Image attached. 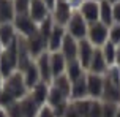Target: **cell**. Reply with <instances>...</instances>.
Segmentation results:
<instances>
[{"mask_svg": "<svg viewBox=\"0 0 120 117\" xmlns=\"http://www.w3.org/2000/svg\"><path fill=\"white\" fill-rule=\"evenodd\" d=\"M18 71V43L16 40L6 46L0 54V76L6 79L10 74Z\"/></svg>", "mask_w": 120, "mask_h": 117, "instance_id": "obj_1", "label": "cell"}, {"mask_svg": "<svg viewBox=\"0 0 120 117\" xmlns=\"http://www.w3.org/2000/svg\"><path fill=\"white\" fill-rule=\"evenodd\" d=\"M3 90H6L16 101H18V100H22L24 97L29 95V89L25 86L24 76H22L21 71H14L13 74H10V76L6 78Z\"/></svg>", "mask_w": 120, "mask_h": 117, "instance_id": "obj_2", "label": "cell"}, {"mask_svg": "<svg viewBox=\"0 0 120 117\" xmlns=\"http://www.w3.org/2000/svg\"><path fill=\"white\" fill-rule=\"evenodd\" d=\"M87 40H89L95 48H101L103 44L109 40V27L104 25L101 21L93 22V24H89Z\"/></svg>", "mask_w": 120, "mask_h": 117, "instance_id": "obj_3", "label": "cell"}, {"mask_svg": "<svg viewBox=\"0 0 120 117\" xmlns=\"http://www.w3.org/2000/svg\"><path fill=\"white\" fill-rule=\"evenodd\" d=\"M68 33L71 35L73 38H76V40H84L87 38V30H89V24H87V21L82 18V14L79 11L73 13L70 21H68Z\"/></svg>", "mask_w": 120, "mask_h": 117, "instance_id": "obj_4", "label": "cell"}, {"mask_svg": "<svg viewBox=\"0 0 120 117\" xmlns=\"http://www.w3.org/2000/svg\"><path fill=\"white\" fill-rule=\"evenodd\" d=\"M13 25L19 32V35L24 37V38H29L38 32L36 22L30 18L29 14H16V18L13 21Z\"/></svg>", "mask_w": 120, "mask_h": 117, "instance_id": "obj_5", "label": "cell"}, {"mask_svg": "<svg viewBox=\"0 0 120 117\" xmlns=\"http://www.w3.org/2000/svg\"><path fill=\"white\" fill-rule=\"evenodd\" d=\"M103 89H104V76L87 71V90H89L90 98H93V100L101 98Z\"/></svg>", "mask_w": 120, "mask_h": 117, "instance_id": "obj_6", "label": "cell"}, {"mask_svg": "<svg viewBox=\"0 0 120 117\" xmlns=\"http://www.w3.org/2000/svg\"><path fill=\"white\" fill-rule=\"evenodd\" d=\"M79 13L87 21V24H93L100 21V2L96 0H85L81 5Z\"/></svg>", "mask_w": 120, "mask_h": 117, "instance_id": "obj_7", "label": "cell"}, {"mask_svg": "<svg viewBox=\"0 0 120 117\" xmlns=\"http://www.w3.org/2000/svg\"><path fill=\"white\" fill-rule=\"evenodd\" d=\"M36 68L40 71V76H41V81L46 82V84H51L52 82V71H51V52L46 51L43 52L40 57H36L35 62Z\"/></svg>", "mask_w": 120, "mask_h": 117, "instance_id": "obj_8", "label": "cell"}, {"mask_svg": "<svg viewBox=\"0 0 120 117\" xmlns=\"http://www.w3.org/2000/svg\"><path fill=\"white\" fill-rule=\"evenodd\" d=\"M27 48L32 57H40L43 52L48 51V40L36 32L35 35L27 38Z\"/></svg>", "mask_w": 120, "mask_h": 117, "instance_id": "obj_9", "label": "cell"}, {"mask_svg": "<svg viewBox=\"0 0 120 117\" xmlns=\"http://www.w3.org/2000/svg\"><path fill=\"white\" fill-rule=\"evenodd\" d=\"M93 52H95V46L90 43L87 38L84 40H79V49H78V60L81 62V65L84 67V70L87 71L89 70V65L92 62V57H93Z\"/></svg>", "mask_w": 120, "mask_h": 117, "instance_id": "obj_10", "label": "cell"}, {"mask_svg": "<svg viewBox=\"0 0 120 117\" xmlns=\"http://www.w3.org/2000/svg\"><path fill=\"white\" fill-rule=\"evenodd\" d=\"M71 5L66 0H57L54 6V22L59 25L68 24V21L71 18Z\"/></svg>", "mask_w": 120, "mask_h": 117, "instance_id": "obj_11", "label": "cell"}, {"mask_svg": "<svg viewBox=\"0 0 120 117\" xmlns=\"http://www.w3.org/2000/svg\"><path fill=\"white\" fill-rule=\"evenodd\" d=\"M65 35H66V32L63 29V25L55 24L52 32H51V35H49V38H48V51L49 52H57V51H60L62 43L65 40Z\"/></svg>", "mask_w": 120, "mask_h": 117, "instance_id": "obj_12", "label": "cell"}, {"mask_svg": "<svg viewBox=\"0 0 120 117\" xmlns=\"http://www.w3.org/2000/svg\"><path fill=\"white\" fill-rule=\"evenodd\" d=\"M78 49H79V41L76 38H73L70 33L65 35V40L62 43V48H60V52L63 54L66 60H76L78 59Z\"/></svg>", "mask_w": 120, "mask_h": 117, "instance_id": "obj_13", "label": "cell"}, {"mask_svg": "<svg viewBox=\"0 0 120 117\" xmlns=\"http://www.w3.org/2000/svg\"><path fill=\"white\" fill-rule=\"evenodd\" d=\"M29 16L36 24L41 22L49 16V8L43 0H30V8H29Z\"/></svg>", "mask_w": 120, "mask_h": 117, "instance_id": "obj_14", "label": "cell"}, {"mask_svg": "<svg viewBox=\"0 0 120 117\" xmlns=\"http://www.w3.org/2000/svg\"><path fill=\"white\" fill-rule=\"evenodd\" d=\"M108 68H109V65L104 60L101 48H95V52H93V57H92V62H90L87 71L89 73H95V74H104Z\"/></svg>", "mask_w": 120, "mask_h": 117, "instance_id": "obj_15", "label": "cell"}, {"mask_svg": "<svg viewBox=\"0 0 120 117\" xmlns=\"http://www.w3.org/2000/svg\"><path fill=\"white\" fill-rule=\"evenodd\" d=\"M82 98H89V90H87V73L79 78L78 81L71 82V101L76 100H82Z\"/></svg>", "mask_w": 120, "mask_h": 117, "instance_id": "obj_16", "label": "cell"}, {"mask_svg": "<svg viewBox=\"0 0 120 117\" xmlns=\"http://www.w3.org/2000/svg\"><path fill=\"white\" fill-rule=\"evenodd\" d=\"M66 60L63 54L57 51V52H51V71H52V79L60 76V74H65L66 71Z\"/></svg>", "mask_w": 120, "mask_h": 117, "instance_id": "obj_17", "label": "cell"}, {"mask_svg": "<svg viewBox=\"0 0 120 117\" xmlns=\"http://www.w3.org/2000/svg\"><path fill=\"white\" fill-rule=\"evenodd\" d=\"M29 95L32 97V100H33L38 106H44V103L48 101V95H49V84H46V82L41 81V82L36 84L33 89H30Z\"/></svg>", "mask_w": 120, "mask_h": 117, "instance_id": "obj_18", "label": "cell"}, {"mask_svg": "<svg viewBox=\"0 0 120 117\" xmlns=\"http://www.w3.org/2000/svg\"><path fill=\"white\" fill-rule=\"evenodd\" d=\"M18 38V33H16V29L13 22H5V24H0V43L3 48L10 46V44Z\"/></svg>", "mask_w": 120, "mask_h": 117, "instance_id": "obj_19", "label": "cell"}, {"mask_svg": "<svg viewBox=\"0 0 120 117\" xmlns=\"http://www.w3.org/2000/svg\"><path fill=\"white\" fill-rule=\"evenodd\" d=\"M103 101L109 103H120V86H115L108 79H104V89H103Z\"/></svg>", "mask_w": 120, "mask_h": 117, "instance_id": "obj_20", "label": "cell"}, {"mask_svg": "<svg viewBox=\"0 0 120 117\" xmlns=\"http://www.w3.org/2000/svg\"><path fill=\"white\" fill-rule=\"evenodd\" d=\"M21 73H22V76H24V82H25V86H27L29 90L33 89L36 84L41 82V76H40V71H38V68H36L35 62H33L25 71H21Z\"/></svg>", "mask_w": 120, "mask_h": 117, "instance_id": "obj_21", "label": "cell"}, {"mask_svg": "<svg viewBox=\"0 0 120 117\" xmlns=\"http://www.w3.org/2000/svg\"><path fill=\"white\" fill-rule=\"evenodd\" d=\"M16 18L13 0H0V24L13 22Z\"/></svg>", "mask_w": 120, "mask_h": 117, "instance_id": "obj_22", "label": "cell"}, {"mask_svg": "<svg viewBox=\"0 0 120 117\" xmlns=\"http://www.w3.org/2000/svg\"><path fill=\"white\" fill-rule=\"evenodd\" d=\"M87 73L84 70V67L81 65V62L76 59V60H70L68 63H66V71L65 74L70 78V81L71 82H74V81H78L79 78H82L84 74Z\"/></svg>", "mask_w": 120, "mask_h": 117, "instance_id": "obj_23", "label": "cell"}, {"mask_svg": "<svg viewBox=\"0 0 120 117\" xmlns=\"http://www.w3.org/2000/svg\"><path fill=\"white\" fill-rule=\"evenodd\" d=\"M100 21L104 25H111L114 24V14H112V3H109L108 0H101L100 2Z\"/></svg>", "mask_w": 120, "mask_h": 117, "instance_id": "obj_24", "label": "cell"}, {"mask_svg": "<svg viewBox=\"0 0 120 117\" xmlns=\"http://www.w3.org/2000/svg\"><path fill=\"white\" fill-rule=\"evenodd\" d=\"M19 103H21V108H22V114H24V117H36V116H38V111H40L41 106L36 105L35 101L32 100L30 95L24 97L22 100H19Z\"/></svg>", "mask_w": 120, "mask_h": 117, "instance_id": "obj_25", "label": "cell"}, {"mask_svg": "<svg viewBox=\"0 0 120 117\" xmlns=\"http://www.w3.org/2000/svg\"><path fill=\"white\" fill-rule=\"evenodd\" d=\"M51 84H52L54 87H57L60 92L70 100V97H71V81H70V78H68L66 74H60V76L54 78Z\"/></svg>", "mask_w": 120, "mask_h": 117, "instance_id": "obj_26", "label": "cell"}, {"mask_svg": "<svg viewBox=\"0 0 120 117\" xmlns=\"http://www.w3.org/2000/svg\"><path fill=\"white\" fill-rule=\"evenodd\" d=\"M101 52H103V56H104L106 63H108L109 67H112L115 63V56H117V44L111 43L108 40V41L101 46Z\"/></svg>", "mask_w": 120, "mask_h": 117, "instance_id": "obj_27", "label": "cell"}, {"mask_svg": "<svg viewBox=\"0 0 120 117\" xmlns=\"http://www.w3.org/2000/svg\"><path fill=\"white\" fill-rule=\"evenodd\" d=\"M66 101H70V100L66 98V97H65L62 92H60L57 87H54V86L49 87L48 105L51 106V108H54V106H57V105H62V103H66Z\"/></svg>", "mask_w": 120, "mask_h": 117, "instance_id": "obj_28", "label": "cell"}, {"mask_svg": "<svg viewBox=\"0 0 120 117\" xmlns=\"http://www.w3.org/2000/svg\"><path fill=\"white\" fill-rule=\"evenodd\" d=\"M54 25H55L54 19L48 16V18L44 19V21H41V22H40V27H38V33H40V35H43V37L48 40L49 35H51V32H52V29H54Z\"/></svg>", "mask_w": 120, "mask_h": 117, "instance_id": "obj_29", "label": "cell"}, {"mask_svg": "<svg viewBox=\"0 0 120 117\" xmlns=\"http://www.w3.org/2000/svg\"><path fill=\"white\" fill-rule=\"evenodd\" d=\"M5 111H6V116H8V117H24L19 100H18V101H14V103H11L10 106H6Z\"/></svg>", "mask_w": 120, "mask_h": 117, "instance_id": "obj_30", "label": "cell"}, {"mask_svg": "<svg viewBox=\"0 0 120 117\" xmlns=\"http://www.w3.org/2000/svg\"><path fill=\"white\" fill-rule=\"evenodd\" d=\"M13 5L16 14H29L30 0H13Z\"/></svg>", "mask_w": 120, "mask_h": 117, "instance_id": "obj_31", "label": "cell"}, {"mask_svg": "<svg viewBox=\"0 0 120 117\" xmlns=\"http://www.w3.org/2000/svg\"><path fill=\"white\" fill-rule=\"evenodd\" d=\"M109 41L117 46L120 44V24H117V22H114L109 27Z\"/></svg>", "mask_w": 120, "mask_h": 117, "instance_id": "obj_32", "label": "cell"}, {"mask_svg": "<svg viewBox=\"0 0 120 117\" xmlns=\"http://www.w3.org/2000/svg\"><path fill=\"white\" fill-rule=\"evenodd\" d=\"M119 109L117 103H109V101H103V117H115Z\"/></svg>", "mask_w": 120, "mask_h": 117, "instance_id": "obj_33", "label": "cell"}, {"mask_svg": "<svg viewBox=\"0 0 120 117\" xmlns=\"http://www.w3.org/2000/svg\"><path fill=\"white\" fill-rule=\"evenodd\" d=\"M89 117H103V103L100 100H93L92 101V108H90Z\"/></svg>", "mask_w": 120, "mask_h": 117, "instance_id": "obj_34", "label": "cell"}, {"mask_svg": "<svg viewBox=\"0 0 120 117\" xmlns=\"http://www.w3.org/2000/svg\"><path fill=\"white\" fill-rule=\"evenodd\" d=\"M36 117H55L54 114V109L51 108L49 105H44L40 108V111H38V116Z\"/></svg>", "mask_w": 120, "mask_h": 117, "instance_id": "obj_35", "label": "cell"}, {"mask_svg": "<svg viewBox=\"0 0 120 117\" xmlns=\"http://www.w3.org/2000/svg\"><path fill=\"white\" fill-rule=\"evenodd\" d=\"M63 117H82V116H81V114L78 112V109L73 106V103H70V105H68V109H66V112H65Z\"/></svg>", "mask_w": 120, "mask_h": 117, "instance_id": "obj_36", "label": "cell"}, {"mask_svg": "<svg viewBox=\"0 0 120 117\" xmlns=\"http://www.w3.org/2000/svg\"><path fill=\"white\" fill-rule=\"evenodd\" d=\"M112 14H114V22L120 24V2L112 5Z\"/></svg>", "mask_w": 120, "mask_h": 117, "instance_id": "obj_37", "label": "cell"}, {"mask_svg": "<svg viewBox=\"0 0 120 117\" xmlns=\"http://www.w3.org/2000/svg\"><path fill=\"white\" fill-rule=\"evenodd\" d=\"M43 2H44V3H46V5H48V8H49V10H54L55 3H57V2H55V0H43Z\"/></svg>", "mask_w": 120, "mask_h": 117, "instance_id": "obj_38", "label": "cell"}, {"mask_svg": "<svg viewBox=\"0 0 120 117\" xmlns=\"http://www.w3.org/2000/svg\"><path fill=\"white\" fill-rule=\"evenodd\" d=\"M115 65L120 68V44L117 46V56H115Z\"/></svg>", "mask_w": 120, "mask_h": 117, "instance_id": "obj_39", "label": "cell"}, {"mask_svg": "<svg viewBox=\"0 0 120 117\" xmlns=\"http://www.w3.org/2000/svg\"><path fill=\"white\" fill-rule=\"evenodd\" d=\"M3 86H5V79H3V78L0 76V92L3 90Z\"/></svg>", "mask_w": 120, "mask_h": 117, "instance_id": "obj_40", "label": "cell"}, {"mask_svg": "<svg viewBox=\"0 0 120 117\" xmlns=\"http://www.w3.org/2000/svg\"><path fill=\"white\" fill-rule=\"evenodd\" d=\"M0 117H8L6 116V111L3 109V108H0Z\"/></svg>", "mask_w": 120, "mask_h": 117, "instance_id": "obj_41", "label": "cell"}, {"mask_svg": "<svg viewBox=\"0 0 120 117\" xmlns=\"http://www.w3.org/2000/svg\"><path fill=\"white\" fill-rule=\"evenodd\" d=\"M108 2H109V3H112V5H114V3H119L120 0H108Z\"/></svg>", "mask_w": 120, "mask_h": 117, "instance_id": "obj_42", "label": "cell"}, {"mask_svg": "<svg viewBox=\"0 0 120 117\" xmlns=\"http://www.w3.org/2000/svg\"><path fill=\"white\" fill-rule=\"evenodd\" d=\"M115 117H120V106H119V109H117V114H115Z\"/></svg>", "mask_w": 120, "mask_h": 117, "instance_id": "obj_43", "label": "cell"}, {"mask_svg": "<svg viewBox=\"0 0 120 117\" xmlns=\"http://www.w3.org/2000/svg\"><path fill=\"white\" fill-rule=\"evenodd\" d=\"M3 49H5V48H3V46H2V43H0V54H2V52H3Z\"/></svg>", "mask_w": 120, "mask_h": 117, "instance_id": "obj_44", "label": "cell"}, {"mask_svg": "<svg viewBox=\"0 0 120 117\" xmlns=\"http://www.w3.org/2000/svg\"><path fill=\"white\" fill-rule=\"evenodd\" d=\"M96 2H101V0H96Z\"/></svg>", "mask_w": 120, "mask_h": 117, "instance_id": "obj_45", "label": "cell"}]
</instances>
